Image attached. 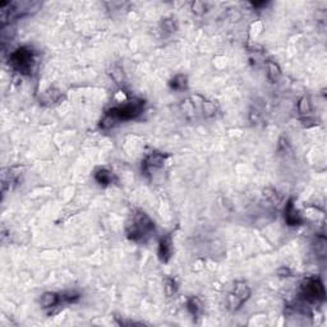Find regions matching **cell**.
Wrapping results in <instances>:
<instances>
[{"label": "cell", "instance_id": "cell-16", "mask_svg": "<svg viewBox=\"0 0 327 327\" xmlns=\"http://www.w3.org/2000/svg\"><path fill=\"white\" fill-rule=\"evenodd\" d=\"M164 290H165L168 297H173V295L176 293V290H178V285H176L175 278L165 277V280H164Z\"/></svg>", "mask_w": 327, "mask_h": 327}, {"label": "cell", "instance_id": "cell-4", "mask_svg": "<svg viewBox=\"0 0 327 327\" xmlns=\"http://www.w3.org/2000/svg\"><path fill=\"white\" fill-rule=\"evenodd\" d=\"M10 67L22 75H31L36 64V54L32 48L21 46L9 56Z\"/></svg>", "mask_w": 327, "mask_h": 327}, {"label": "cell", "instance_id": "cell-11", "mask_svg": "<svg viewBox=\"0 0 327 327\" xmlns=\"http://www.w3.org/2000/svg\"><path fill=\"white\" fill-rule=\"evenodd\" d=\"M63 99L62 91L58 90V88H48L46 91H44L40 96V101H41L44 105H54L56 102Z\"/></svg>", "mask_w": 327, "mask_h": 327}, {"label": "cell", "instance_id": "cell-9", "mask_svg": "<svg viewBox=\"0 0 327 327\" xmlns=\"http://www.w3.org/2000/svg\"><path fill=\"white\" fill-rule=\"evenodd\" d=\"M157 254H159V258L162 263H168L170 261L173 256V238L170 234L160 239Z\"/></svg>", "mask_w": 327, "mask_h": 327}, {"label": "cell", "instance_id": "cell-5", "mask_svg": "<svg viewBox=\"0 0 327 327\" xmlns=\"http://www.w3.org/2000/svg\"><path fill=\"white\" fill-rule=\"evenodd\" d=\"M301 295L309 304H321L325 302V286L318 277H307L301 284Z\"/></svg>", "mask_w": 327, "mask_h": 327}, {"label": "cell", "instance_id": "cell-21", "mask_svg": "<svg viewBox=\"0 0 327 327\" xmlns=\"http://www.w3.org/2000/svg\"><path fill=\"white\" fill-rule=\"evenodd\" d=\"M111 77L118 84H122L124 81V73L120 68H114V71L111 72Z\"/></svg>", "mask_w": 327, "mask_h": 327}, {"label": "cell", "instance_id": "cell-3", "mask_svg": "<svg viewBox=\"0 0 327 327\" xmlns=\"http://www.w3.org/2000/svg\"><path fill=\"white\" fill-rule=\"evenodd\" d=\"M40 8L37 1H3L0 3V21L5 26L12 20L31 14Z\"/></svg>", "mask_w": 327, "mask_h": 327}, {"label": "cell", "instance_id": "cell-12", "mask_svg": "<svg viewBox=\"0 0 327 327\" xmlns=\"http://www.w3.org/2000/svg\"><path fill=\"white\" fill-rule=\"evenodd\" d=\"M187 309L193 317H201L202 313H203V304H202L201 299L198 297H191L187 301Z\"/></svg>", "mask_w": 327, "mask_h": 327}, {"label": "cell", "instance_id": "cell-7", "mask_svg": "<svg viewBox=\"0 0 327 327\" xmlns=\"http://www.w3.org/2000/svg\"><path fill=\"white\" fill-rule=\"evenodd\" d=\"M166 157H168V156L162 152H157V151L151 152L146 159L143 160L142 172L145 173V174H150V172H151L152 169L162 168L166 161Z\"/></svg>", "mask_w": 327, "mask_h": 327}, {"label": "cell", "instance_id": "cell-14", "mask_svg": "<svg viewBox=\"0 0 327 327\" xmlns=\"http://www.w3.org/2000/svg\"><path fill=\"white\" fill-rule=\"evenodd\" d=\"M169 86L174 91H185L188 90V79L184 75H178L170 79Z\"/></svg>", "mask_w": 327, "mask_h": 327}, {"label": "cell", "instance_id": "cell-10", "mask_svg": "<svg viewBox=\"0 0 327 327\" xmlns=\"http://www.w3.org/2000/svg\"><path fill=\"white\" fill-rule=\"evenodd\" d=\"M62 303H65V301L63 298V294H58V293H44L40 298V304L45 309H54L55 307H60Z\"/></svg>", "mask_w": 327, "mask_h": 327}, {"label": "cell", "instance_id": "cell-17", "mask_svg": "<svg viewBox=\"0 0 327 327\" xmlns=\"http://www.w3.org/2000/svg\"><path fill=\"white\" fill-rule=\"evenodd\" d=\"M298 111L301 114H309L312 111V102L311 99L308 96H303L298 102Z\"/></svg>", "mask_w": 327, "mask_h": 327}, {"label": "cell", "instance_id": "cell-8", "mask_svg": "<svg viewBox=\"0 0 327 327\" xmlns=\"http://www.w3.org/2000/svg\"><path fill=\"white\" fill-rule=\"evenodd\" d=\"M284 214H285V223L288 224L289 226H299V225L303 224V217H302V215L299 214V211L295 207L294 200H293V198H290L288 203H286Z\"/></svg>", "mask_w": 327, "mask_h": 327}, {"label": "cell", "instance_id": "cell-18", "mask_svg": "<svg viewBox=\"0 0 327 327\" xmlns=\"http://www.w3.org/2000/svg\"><path fill=\"white\" fill-rule=\"evenodd\" d=\"M162 28L166 32L174 33L178 29V23H176L175 18H165V20H162Z\"/></svg>", "mask_w": 327, "mask_h": 327}, {"label": "cell", "instance_id": "cell-13", "mask_svg": "<svg viewBox=\"0 0 327 327\" xmlns=\"http://www.w3.org/2000/svg\"><path fill=\"white\" fill-rule=\"evenodd\" d=\"M95 180L98 181L99 184L102 187H107V185L113 184L114 181V174L107 170V169H99L95 172Z\"/></svg>", "mask_w": 327, "mask_h": 327}, {"label": "cell", "instance_id": "cell-1", "mask_svg": "<svg viewBox=\"0 0 327 327\" xmlns=\"http://www.w3.org/2000/svg\"><path fill=\"white\" fill-rule=\"evenodd\" d=\"M143 109H145V101L141 99H133V100L126 101V104L109 109L105 113L104 118L101 119L100 126L102 129H109L120 122L136 119L143 113Z\"/></svg>", "mask_w": 327, "mask_h": 327}, {"label": "cell", "instance_id": "cell-2", "mask_svg": "<svg viewBox=\"0 0 327 327\" xmlns=\"http://www.w3.org/2000/svg\"><path fill=\"white\" fill-rule=\"evenodd\" d=\"M155 233V223L150 219L146 212L136 210L129 216L126 223V238L136 243H146Z\"/></svg>", "mask_w": 327, "mask_h": 327}, {"label": "cell", "instance_id": "cell-20", "mask_svg": "<svg viewBox=\"0 0 327 327\" xmlns=\"http://www.w3.org/2000/svg\"><path fill=\"white\" fill-rule=\"evenodd\" d=\"M192 10L197 16H202L206 12V4L202 1H195V3H192Z\"/></svg>", "mask_w": 327, "mask_h": 327}, {"label": "cell", "instance_id": "cell-15", "mask_svg": "<svg viewBox=\"0 0 327 327\" xmlns=\"http://www.w3.org/2000/svg\"><path fill=\"white\" fill-rule=\"evenodd\" d=\"M267 77H269V79L272 83H276V82L280 79V77H281V69H280L277 63L267 62Z\"/></svg>", "mask_w": 327, "mask_h": 327}, {"label": "cell", "instance_id": "cell-6", "mask_svg": "<svg viewBox=\"0 0 327 327\" xmlns=\"http://www.w3.org/2000/svg\"><path fill=\"white\" fill-rule=\"evenodd\" d=\"M251 294H252V292H251L250 286L247 285L246 282H235L233 292L227 295V309L230 312L239 311L240 307L250 299Z\"/></svg>", "mask_w": 327, "mask_h": 327}, {"label": "cell", "instance_id": "cell-19", "mask_svg": "<svg viewBox=\"0 0 327 327\" xmlns=\"http://www.w3.org/2000/svg\"><path fill=\"white\" fill-rule=\"evenodd\" d=\"M326 238L325 237H317V242L314 243V248H316V253L317 254H321V256H325V253H326Z\"/></svg>", "mask_w": 327, "mask_h": 327}]
</instances>
